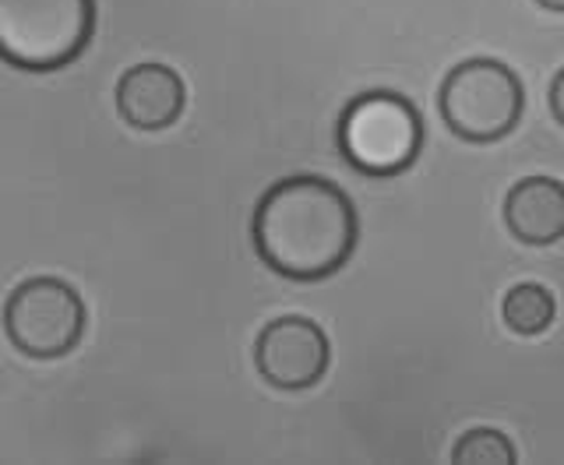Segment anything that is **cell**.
Segmentation results:
<instances>
[{"label":"cell","instance_id":"3","mask_svg":"<svg viewBox=\"0 0 564 465\" xmlns=\"http://www.w3.org/2000/svg\"><path fill=\"white\" fill-rule=\"evenodd\" d=\"M339 149L367 176H395L416 163L423 149V120L416 106L378 88L352 99L339 120Z\"/></svg>","mask_w":564,"mask_h":465},{"label":"cell","instance_id":"6","mask_svg":"<svg viewBox=\"0 0 564 465\" xmlns=\"http://www.w3.org/2000/svg\"><path fill=\"white\" fill-rule=\"evenodd\" d=\"M254 364L275 388H311L328 370V338L307 317H275L258 335Z\"/></svg>","mask_w":564,"mask_h":465},{"label":"cell","instance_id":"2","mask_svg":"<svg viewBox=\"0 0 564 465\" xmlns=\"http://www.w3.org/2000/svg\"><path fill=\"white\" fill-rule=\"evenodd\" d=\"M96 29L93 0H0V61L57 71L78 61Z\"/></svg>","mask_w":564,"mask_h":465},{"label":"cell","instance_id":"4","mask_svg":"<svg viewBox=\"0 0 564 465\" xmlns=\"http://www.w3.org/2000/svg\"><path fill=\"white\" fill-rule=\"evenodd\" d=\"M522 82L501 61L476 57L452 67V75L441 85V117L448 128L484 145V141L505 138L522 117Z\"/></svg>","mask_w":564,"mask_h":465},{"label":"cell","instance_id":"11","mask_svg":"<svg viewBox=\"0 0 564 465\" xmlns=\"http://www.w3.org/2000/svg\"><path fill=\"white\" fill-rule=\"evenodd\" d=\"M551 110H554V117H557V123H564V71L554 78V85H551Z\"/></svg>","mask_w":564,"mask_h":465},{"label":"cell","instance_id":"12","mask_svg":"<svg viewBox=\"0 0 564 465\" xmlns=\"http://www.w3.org/2000/svg\"><path fill=\"white\" fill-rule=\"evenodd\" d=\"M536 4H540L543 11H561V14H564V0H536Z\"/></svg>","mask_w":564,"mask_h":465},{"label":"cell","instance_id":"1","mask_svg":"<svg viewBox=\"0 0 564 465\" xmlns=\"http://www.w3.org/2000/svg\"><path fill=\"white\" fill-rule=\"evenodd\" d=\"M254 247L272 272L314 282L349 261L357 212L346 191L322 176H286L254 208Z\"/></svg>","mask_w":564,"mask_h":465},{"label":"cell","instance_id":"8","mask_svg":"<svg viewBox=\"0 0 564 465\" xmlns=\"http://www.w3.org/2000/svg\"><path fill=\"white\" fill-rule=\"evenodd\" d=\"M505 223L522 244H554L564 237V184L554 176H525L505 198Z\"/></svg>","mask_w":564,"mask_h":465},{"label":"cell","instance_id":"9","mask_svg":"<svg viewBox=\"0 0 564 465\" xmlns=\"http://www.w3.org/2000/svg\"><path fill=\"white\" fill-rule=\"evenodd\" d=\"M554 293L546 290L540 282H519L516 290H508L505 303H501V314H505V325L519 335H540L551 328L554 321Z\"/></svg>","mask_w":564,"mask_h":465},{"label":"cell","instance_id":"5","mask_svg":"<svg viewBox=\"0 0 564 465\" xmlns=\"http://www.w3.org/2000/svg\"><path fill=\"white\" fill-rule=\"evenodd\" d=\"M4 332L35 360L67 356L85 335V303L61 279H29L4 303Z\"/></svg>","mask_w":564,"mask_h":465},{"label":"cell","instance_id":"10","mask_svg":"<svg viewBox=\"0 0 564 465\" xmlns=\"http://www.w3.org/2000/svg\"><path fill=\"white\" fill-rule=\"evenodd\" d=\"M452 458L466 462V465H484V462L508 465V462H516V444H511L501 431H469L455 444Z\"/></svg>","mask_w":564,"mask_h":465},{"label":"cell","instance_id":"7","mask_svg":"<svg viewBox=\"0 0 564 465\" xmlns=\"http://www.w3.org/2000/svg\"><path fill=\"white\" fill-rule=\"evenodd\" d=\"M117 113L134 131H163L184 113V82L166 64L128 67L117 82Z\"/></svg>","mask_w":564,"mask_h":465}]
</instances>
